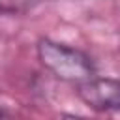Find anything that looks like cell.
I'll return each instance as SVG.
<instances>
[{
    "label": "cell",
    "mask_w": 120,
    "mask_h": 120,
    "mask_svg": "<svg viewBox=\"0 0 120 120\" xmlns=\"http://www.w3.org/2000/svg\"><path fill=\"white\" fill-rule=\"evenodd\" d=\"M41 0H0V15H17L34 9Z\"/></svg>",
    "instance_id": "3957f363"
},
{
    "label": "cell",
    "mask_w": 120,
    "mask_h": 120,
    "mask_svg": "<svg viewBox=\"0 0 120 120\" xmlns=\"http://www.w3.org/2000/svg\"><path fill=\"white\" fill-rule=\"evenodd\" d=\"M36 51L41 66L60 81L81 84L96 77V66L92 58L81 49L58 43L49 38H41Z\"/></svg>",
    "instance_id": "6da1fadb"
},
{
    "label": "cell",
    "mask_w": 120,
    "mask_h": 120,
    "mask_svg": "<svg viewBox=\"0 0 120 120\" xmlns=\"http://www.w3.org/2000/svg\"><path fill=\"white\" fill-rule=\"evenodd\" d=\"M77 96L84 105L98 112L120 111V79L92 77L77 84Z\"/></svg>",
    "instance_id": "7a4b0ae2"
},
{
    "label": "cell",
    "mask_w": 120,
    "mask_h": 120,
    "mask_svg": "<svg viewBox=\"0 0 120 120\" xmlns=\"http://www.w3.org/2000/svg\"><path fill=\"white\" fill-rule=\"evenodd\" d=\"M60 120H88V118H84V116H77V114H69V112H64V114L60 116Z\"/></svg>",
    "instance_id": "277c9868"
}]
</instances>
